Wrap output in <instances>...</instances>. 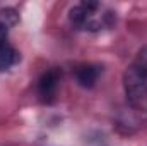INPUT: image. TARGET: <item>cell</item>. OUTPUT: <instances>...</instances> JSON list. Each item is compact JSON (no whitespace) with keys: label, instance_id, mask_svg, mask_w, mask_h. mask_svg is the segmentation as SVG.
I'll return each instance as SVG.
<instances>
[{"label":"cell","instance_id":"cell-2","mask_svg":"<svg viewBox=\"0 0 147 146\" xmlns=\"http://www.w3.org/2000/svg\"><path fill=\"white\" fill-rule=\"evenodd\" d=\"M69 19L75 29L82 31H101L111 28L116 23L115 12L103 7L99 2H80L69 12Z\"/></svg>","mask_w":147,"mask_h":146},{"label":"cell","instance_id":"cell-4","mask_svg":"<svg viewBox=\"0 0 147 146\" xmlns=\"http://www.w3.org/2000/svg\"><path fill=\"white\" fill-rule=\"evenodd\" d=\"M101 76V67L96 64H82L74 69V77L82 88H94Z\"/></svg>","mask_w":147,"mask_h":146},{"label":"cell","instance_id":"cell-3","mask_svg":"<svg viewBox=\"0 0 147 146\" xmlns=\"http://www.w3.org/2000/svg\"><path fill=\"white\" fill-rule=\"evenodd\" d=\"M60 81H62V71H58V69H50L39 77L38 96L43 103H53L57 100Z\"/></svg>","mask_w":147,"mask_h":146},{"label":"cell","instance_id":"cell-1","mask_svg":"<svg viewBox=\"0 0 147 146\" xmlns=\"http://www.w3.org/2000/svg\"><path fill=\"white\" fill-rule=\"evenodd\" d=\"M123 89L130 107H147V45L142 46L123 74Z\"/></svg>","mask_w":147,"mask_h":146},{"label":"cell","instance_id":"cell-5","mask_svg":"<svg viewBox=\"0 0 147 146\" xmlns=\"http://www.w3.org/2000/svg\"><path fill=\"white\" fill-rule=\"evenodd\" d=\"M21 60L19 52L14 48V45L9 41V38L0 40V71H9L14 65H17Z\"/></svg>","mask_w":147,"mask_h":146},{"label":"cell","instance_id":"cell-6","mask_svg":"<svg viewBox=\"0 0 147 146\" xmlns=\"http://www.w3.org/2000/svg\"><path fill=\"white\" fill-rule=\"evenodd\" d=\"M19 23V14L14 9H0V40L9 38L10 29Z\"/></svg>","mask_w":147,"mask_h":146}]
</instances>
